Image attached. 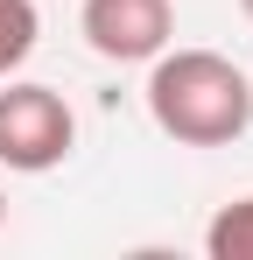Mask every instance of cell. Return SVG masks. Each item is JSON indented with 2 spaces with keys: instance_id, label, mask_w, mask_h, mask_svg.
<instances>
[{
  "instance_id": "obj_2",
  "label": "cell",
  "mask_w": 253,
  "mask_h": 260,
  "mask_svg": "<svg viewBox=\"0 0 253 260\" xmlns=\"http://www.w3.org/2000/svg\"><path fill=\"white\" fill-rule=\"evenodd\" d=\"M71 148H78V113L64 106V91L0 78V169L49 176Z\"/></svg>"
},
{
  "instance_id": "obj_6",
  "label": "cell",
  "mask_w": 253,
  "mask_h": 260,
  "mask_svg": "<svg viewBox=\"0 0 253 260\" xmlns=\"http://www.w3.org/2000/svg\"><path fill=\"white\" fill-rule=\"evenodd\" d=\"M0 225H7V197H0Z\"/></svg>"
},
{
  "instance_id": "obj_1",
  "label": "cell",
  "mask_w": 253,
  "mask_h": 260,
  "mask_svg": "<svg viewBox=\"0 0 253 260\" xmlns=\"http://www.w3.org/2000/svg\"><path fill=\"white\" fill-rule=\"evenodd\" d=\"M148 120L176 148H225L253 127V78L218 49L148 56Z\"/></svg>"
},
{
  "instance_id": "obj_5",
  "label": "cell",
  "mask_w": 253,
  "mask_h": 260,
  "mask_svg": "<svg viewBox=\"0 0 253 260\" xmlns=\"http://www.w3.org/2000/svg\"><path fill=\"white\" fill-rule=\"evenodd\" d=\"M204 253L211 260H253V197H232L204 225Z\"/></svg>"
},
{
  "instance_id": "obj_4",
  "label": "cell",
  "mask_w": 253,
  "mask_h": 260,
  "mask_svg": "<svg viewBox=\"0 0 253 260\" xmlns=\"http://www.w3.org/2000/svg\"><path fill=\"white\" fill-rule=\"evenodd\" d=\"M36 36H42L36 0H0V78H14L36 56Z\"/></svg>"
},
{
  "instance_id": "obj_3",
  "label": "cell",
  "mask_w": 253,
  "mask_h": 260,
  "mask_svg": "<svg viewBox=\"0 0 253 260\" xmlns=\"http://www.w3.org/2000/svg\"><path fill=\"white\" fill-rule=\"evenodd\" d=\"M78 28L106 63H148L176 43V0H84Z\"/></svg>"
},
{
  "instance_id": "obj_7",
  "label": "cell",
  "mask_w": 253,
  "mask_h": 260,
  "mask_svg": "<svg viewBox=\"0 0 253 260\" xmlns=\"http://www.w3.org/2000/svg\"><path fill=\"white\" fill-rule=\"evenodd\" d=\"M239 7H246V21H253V0H239Z\"/></svg>"
}]
</instances>
